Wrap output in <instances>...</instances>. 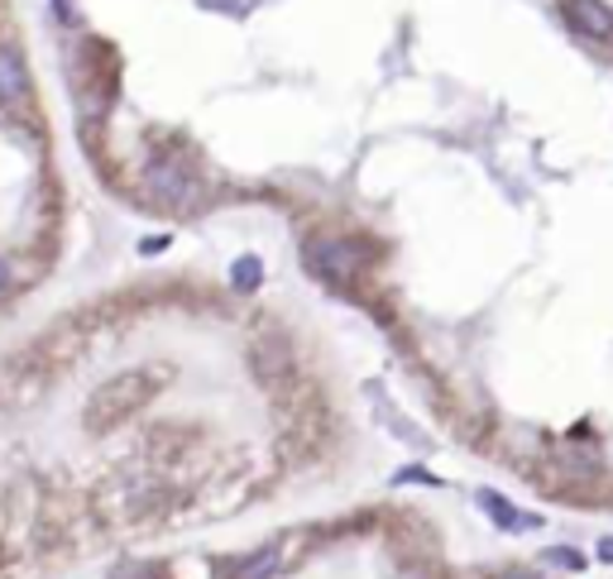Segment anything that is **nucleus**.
Returning <instances> with one entry per match:
<instances>
[{"label":"nucleus","mask_w":613,"mask_h":579,"mask_svg":"<svg viewBox=\"0 0 613 579\" xmlns=\"http://www.w3.org/2000/svg\"><path fill=\"white\" fill-rule=\"evenodd\" d=\"M542 560L556 565V570H584V556H580V550H570V546H552Z\"/></svg>","instance_id":"nucleus-10"},{"label":"nucleus","mask_w":613,"mask_h":579,"mask_svg":"<svg viewBox=\"0 0 613 579\" xmlns=\"http://www.w3.org/2000/svg\"><path fill=\"white\" fill-rule=\"evenodd\" d=\"M254 374H259V384H269V388H279L283 378L293 374V354L283 340H259L254 345Z\"/></svg>","instance_id":"nucleus-5"},{"label":"nucleus","mask_w":613,"mask_h":579,"mask_svg":"<svg viewBox=\"0 0 613 579\" xmlns=\"http://www.w3.org/2000/svg\"><path fill=\"white\" fill-rule=\"evenodd\" d=\"M163 249H168V235H149V240L139 245V254H163Z\"/></svg>","instance_id":"nucleus-11"},{"label":"nucleus","mask_w":613,"mask_h":579,"mask_svg":"<svg viewBox=\"0 0 613 579\" xmlns=\"http://www.w3.org/2000/svg\"><path fill=\"white\" fill-rule=\"evenodd\" d=\"M149 192H154V202H163L168 211H192L197 206V196H202V182L192 178V168L163 158V163L149 168Z\"/></svg>","instance_id":"nucleus-3"},{"label":"nucleus","mask_w":613,"mask_h":579,"mask_svg":"<svg viewBox=\"0 0 613 579\" xmlns=\"http://www.w3.org/2000/svg\"><path fill=\"white\" fill-rule=\"evenodd\" d=\"M230 283H235V293H254V287L264 283V263H259L254 254H240L230 263Z\"/></svg>","instance_id":"nucleus-8"},{"label":"nucleus","mask_w":613,"mask_h":579,"mask_svg":"<svg viewBox=\"0 0 613 579\" xmlns=\"http://www.w3.org/2000/svg\"><path fill=\"white\" fill-rule=\"evenodd\" d=\"M599 560L613 565V536H609V542H599Z\"/></svg>","instance_id":"nucleus-12"},{"label":"nucleus","mask_w":613,"mask_h":579,"mask_svg":"<svg viewBox=\"0 0 613 579\" xmlns=\"http://www.w3.org/2000/svg\"><path fill=\"white\" fill-rule=\"evenodd\" d=\"M479 508H485L489 518L503 526V532H532V526H542L537 512H518L503 493H493V489H479Z\"/></svg>","instance_id":"nucleus-6"},{"label":"nucleus","mask_w":613,"mask_h":579,"mask_svg":"<svg viewBox=\"0 0 613 579\" xmlns=\"http://www.w3.org/2000/svg\"><path fill=\"white\" fill-rule=\"evenodd\" d=\"M364 259H370V249L360 240H311L307 249L311 273H321L326 283H350L364 269Z\"/></svg>","instance_id":"nucleus-2"},{"label":"nucleus","mask_w":613,"mask_h":579,"mask_svg":"<svg viewBox=\"0 0 613 579\" xmlns=\"http://www.w3.org/2000/svg\"><path fill=\"white\" fill-rule=\"evenodd\" d=\"M24 96H30V68L15 48H0V101L15 105Z\"/></svg>","instance_id":"nucleus-7"},{"label":"nucleus","mask_w":613,"mask_h":579,"mask_svg":"<svg viewBox=\"0 0 613 579\" xmlns=\"http://www.w3.org/2000/svg\"><path fill=\"white\" fill-rule=\"evenodd\" d=\"M159 393V378H154V368H125V374L106 378L97 393L87 398V431L91 436H106V431L125 427L129 417H139L149 407V398Z\"/></svg>","instance_id":"nucleus-1"},{"label":"nucleus","mask_w":613,"mask_h":579,"mask_svg":"<svg viewBox=\"0 0 613 579\" xmlns=\"http://www.w3.org/2000/svg\"><path fill=\"white\" fill-rule=\"evenodd\" d=\"M273 570H279V550H259V556L235 565L230 579H273Z\"/></svg>","instance_id":"nucleus-9"},{"label":"nucleus","mask_w":613,"mask_h":579,"mask_svg":"<svg viewBox=\"0 0 613 579\" xmlns=\"http://www.w3.org/2000/svg\"><path fill=\"white\" fill-rule=\"evenodd\" d=\"M570 30L590 44H613V5L609 0H566Z\"/></svg>","instance_id":"nucleus-4"},{"label":"nucleus","mask_w":613,"mask_h":579,"mask_svg":"<svg viewBox=\"0 0 613 579\" xmlns=\"http://www.w3.org/2000/svg\"><path fill=\"white\" fill-rule=\"evenodd\" d=\"M499 579H542V575H527V570H508V575H499Z\"/></svg>","instance_id":"nucleus-13"},{"label":"nucleus","mask_w":613,"mask_h":579,"mask_svg":"<svg viewBox=\"0 0 613 579\" xmlns=\"http://www.w3.org/2000/svg\"><path fill=\"white\" fill-rule=\"evenodd\" d=\"M5 283H10V263L0 259V287H5Z\"/></svg>","instance_id":"nucleus-14"}]
</instances>
